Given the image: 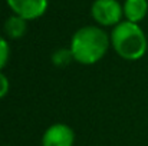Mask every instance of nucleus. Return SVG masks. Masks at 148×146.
<instances>
[{
  "label": "nucleus",
  "instance_id": "nucleus-1",
  "mask_svg": "<svg viewBox=\"0 0 148 146\" xmlns=\"http://www.w3.org/2000/svg\"><path fill=\"white\" fill-rule=\"evenodd\" d=\"M111 46L108 33L99 26H84L78 29L72 39L69 49L73 54V60L84 65H95L106 54Z\"/></svg>",
  "mask_w": 148,
  "mask_h": 146
},
{
  "label": "nucleus",
  "instance_id": "nucleus-2",
  "mask_svg": "<svg viewBox=\"0 0 148 146\" xmlns=\"http://www.w3.org/2000/svg\"><path fill=\"white\" fill-rule=\"evenodd\" d=\"M109 39L115 53L124 60H140L145 56L148 50L147 36L138 23L122 20L114 26Z\"/></svg>",
  "mask_w": 148,
  "mask_h": 146
},
{
  "label": "nucleus",
  "instance_id": "nucleus-3",
  "mask_svg": "<svg viewBox=\"0 0 148 146\" xmlns=\"http://www.w3.org/2000/svg\"><path fill=\"white\" fill-rule=\"evenodd\" d=\"M91 16L99 26H116L122 22L124 7L118 0H95L91 6Z\"/></svg>",
  "mask_w": 148,
  "mask_h": 146
},
{
  "label": "nucleus",
  "instance_id": "nucleus-4",
  "mask_svg": "<svg viewBox=\"0 0 148 146\" xmlns=\"http://www.w3.org/2000/svg\"><path fill=\"white\" fill-rule=\"evenodd\" d=\"M6 3L13 14H17L27 22L42 17L49 6V0H6Z\"/></svg>",
  "mask_w": 148,
  "mask_h": 146
},
{
  "label": "nucleus",
  "instance_id": "nucleus-5",
  "mask_svg": "<svg viewBox=\"0 0 148 146\" xmlns=\"http://www.w3.org/2000/svg\"><path fill=\"white\" fill-rule=\"evenodd\" d=\"M75 132L66 123H53L42 135V146H73Z\"/></svg>",
  "mask_w": 148,
  "mask_h": 146
},
{
  "label": "nucleus",
  "instance_id": "nucleus-6",
  "mask_svg": "<svg viewBox=\"0 0 148 146\" xmlns=\"http://www.w3.org/2000/svg\"><path fill=\"white\" fill-rule=\"evenodd\" d=\"M124 17L128 22L140 23L145 19L148 13V1L147 0H125L124 4Z\"/></svg>",
  "mask_w": 148,
  "mask_h": 146
},
{
  "label": "nucleus",
  "instance_id": "nucleus-7",
  "mask_svg": "<svg viewBox=\"0 0 148 146\" xmlns=\"http://www.w3.org/2000/svg\"><path fill=\"white\" fill-rule=\"evenodd\" d=\"M27 32V20L17 14H12L4 22V33L10 39H20Z\"/></svg>",
  "mask_w": 148,
  "mask_h": 146
},
{
  "label": "nucleus",
  "instance_id": "nucleus-8",
  "mask_svg": "<svg viewBox=\"0 0 148 146\" xmlns=\"http://www.w3.org/2000/svg\"><path fill=\"white\" fill-rule=\"evenodd\" d=\"M73 60L71 49H58L52 53V63L58 67H65Z\"/></svg>",
  "mask_w": 148,
  "mask_h": 146
},
{
  "label": "nucleus",
  "instance_id": "nucleus-9",
  "mask_svg": "<svg viewBox=\"0 0 148 146\" xmlns=\"http://www.w3.org/2000/svg\"><path fill=\"white\" fill-rule=\"evenodd\" d=\"M9 57H10V46H9L7 40L0 35V72L7 65Z\"/></svg>",
  "mask_w": 148,
  "mask_h": 146
},
{
  "label": "nucleus",
  "instance_id": "nucleus-10",
  "mask_svg": "<svg viewBox=\"0 0 148 146\" xmlns=\"http://www.w3.org/2000/svg\"><path fill=\"white\" fill-rule=\"evenodd\" d=\"M9 89H10V82L7 76L3 72H0V99H3L9 93Z\"/></svg>",
  "mask_w": 148,
  "mask_h": 146
},
{
  "label": "nucleus",
  "instance_id": "nucleus-11",
  "mask_svg": "<svg viewBox=\"0 0 148 146\" xmlns=\"http://www.w3.org/2000/svg\"><path fill=\"white\" fill-rule=\"evenodd\" d=\"M0 146H7V145H0Z\"/></svg>",
  "mask_w": 148,
  "mask_h": 146
}]
</instances>
